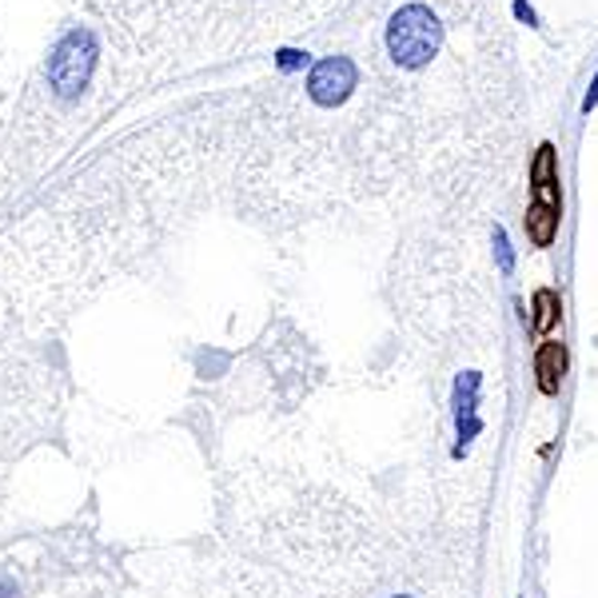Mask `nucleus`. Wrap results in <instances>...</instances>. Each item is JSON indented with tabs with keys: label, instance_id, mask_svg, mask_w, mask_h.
<instances>
[{
	"label": "nucleus",
	"instance_id": "20e7f679",
	"mask_svg": "<svg viewBox=\"0 0 598 598\" xmlns=\"http://www.w3.org/2000/svg\"><path fill=\"white\" fill-rule=\"evenodd\" d=\"M567 343H563V336H550V339H538L535 343V355H530V371H535V388L538 395L555 399L558 391H563V383H567Z\"/></svg>",
	"mask_w": 598,
	"mask_h": 598
},
{
	"label": "nucleus",
	"instance_id": "f03ea898",
	"mask_svg": "<svg viewBox=\"0 0 598 598\" xmlns=\"http://www.w3.org/2000/svg\"><path fill=\"white\" fill-rule=\"evenodd\" d=\"M184 9V24L204 32V44L216 52H244L291 32L319 29L336 0H188Z\"/></svg>",
	"mask_w": 598,
	"mask_h": 598
},
{
	"label": "nucleus",
	"instance_id": "f257e3e1",
	"mask_svg": "<svg viewBox=\"0 0 598 598\" xmlns=\"http://www.w3.org/2000/svg\"><path fill=\"white\" fill-rule=\"evenodd\" d=\"M164 0H80L56 44L20 89L0 96V204L64 148L84 124H96L140 80L156 76L159 32L112 56L124 40L159 24Z\"/></svg>",
	"mask_w": 598,
	"mask_h": 598
},
{
	"label": "nucleus",
	"instance_id": "0eeeda50",
	"mask_svg": "<svg viewBox=\"0 0 598 598\" xmlns=\"http://www.w3.org/2000/svg\"><path fill=\"white\" fill-rule=\"evenodd\" d=\"M598 104V72H595V80H590V89H587V96H582V112H590Z\"/></svg>",
	"mask_w": 598,
	"mask_h": 598
},
{
	"label": "nucleus",
	"instance_id": "39448f33",
	"mask_svg": "<svg viewBox=\"0 0 598 598\" xmlns=\"http://www.w3.org/2000/svg\"><path fill=\"white\" fill-rule=\"evenodd\" d=\"M527 328L530 336L538 339H550V336H563V296H558V288H538L535 296H530V316H527Z\"/></svg>",
	"mask_w": 598,
	"mask_h": 598
},
{
	"label": "nucleus",
	"instance_id": "423d86ee",
	"mask_svg": "<svg viewBox=\"0 0 598 598\" xmlns=\"http://www.w3.org/2000/svg\"><path fill=\"white\" fill-rule=\"evenodd\" d=\"M495 248H498V264H503V271H511V264H515V259H511V244H507V236H503V231H495Z\"/></svg>",
	"mask_w": 598,
	"mask_h": 598
},
{
	"label": "nucleus",
	"instance_id": "7ed1b4c3",
	"mask_svg": "<svg viewBox=\"0 0 598 598\" xmlns=\"http://www.w3.org/2000/svg\"><path fill=\"white\" fill-rule=\"evenodd\" d=\"M563 224V168H558V148L550 140H543L527 164V216H523V231H527L530 248L547 251Z\"/></svg>",
	"mask_w": 598,
	"mask_h": 598
}]
</instances>
